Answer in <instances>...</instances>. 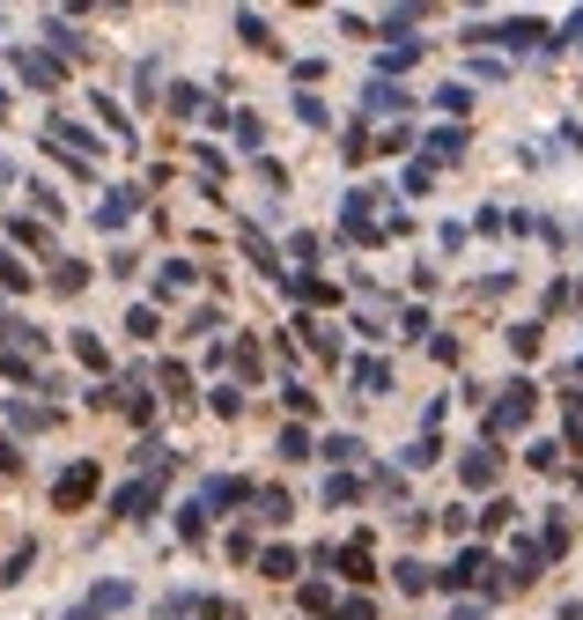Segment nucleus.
I'll return each instance as SVG.
<instances>
[{
	"label": "nucleus",
	"mask_w": 583,
	"mask_h": 620,
	"mask_svg": "<svg viewBox=\"0 0 583 620\" xmlns=\"http://www.w3.org/2000/svg\"><path fill=\"white\" fill-rule=\"evenodd\" d=\"M15 67H23V81H37V89H52V81H60V67H52L45 52H15Z\"/></svg>",
	"instance_id": "9"
},
{
	"label": "nucleus",
	"mask_w": 583,
	"mask_h": 620,
	"mask_svg": "<svg viewBox=\"0 0 583 620\" xmlns=\"http://www.w3.org/2000/svg\"><path fill=\"white\" fill-rule=\"evenodd\" d=\"M436 104H443V111H451V119H458L465 104H473V89H465V81H443V89H436Z\"/></svg>",
	"instance_id": "22"
},
{
	"label": "nucleus",
	"mask_w": 583,
	"mask_h": 620,
	"mask_svg": "<svg viewBox=\"0 0 583 620\" xmlns=\"http://www.w3.org/2000/svg\"><path fill=\"white\" fill-rule=\"evenodd\" d=\"M281 458H311V436H303V428H281Z\"/></svg>",
	"instance_id": "25"
},
{
	"label": "nucleus",
	"mask_w": 583,
	"mask_h": 620,
	"mask_svg": "<svg viewBox=\"0 0 583 620\" xmlns=\"http://www.w3.org/2000/svg\"><path fill=\"white\" fill-rule=\"evenodd\" d=\"M0 119H8V89H0Z\"/></svg>",
	"instance_id": "31"
},
{
	"label": "nucleus",
	"mask_w": 583,
	"mask_h": 620,
	"mask_svg": "<svg viewBox=\"0 0 583 620\" xmlns=\"http://www.w3.org/2000/svg\"><path fill=\"white\" fill-rule=\"evenodd\" d=\"M8 229H15V244H37V251H45V229L30 222V215H15V222H8Z\"/></svg>",
	"instance_id": "27"
},
{
	"label": "nucleus",
	"mask_w": 583,
	"mask_h": 620,
	"mask_svg": "<svg viewBox=\"0 0 583 620\" xmlns=\"http://www.w3.org/2000/svg\"><path fill=\"white\" fill-rule=\"evenodd\" d=\"M363 104H369V111H407L413 97L399 89V81H385V75H377V81H369V97H363Z\"/></svg>",
	"instance_id": "8"
},
{
	"label": "nucleus",
	"mask_w": 583,
	"mask_h": 620,
	"mask_svg": "<svg viewBox=\"0 0 583 620\" xmlns=\"http://www.w3.org/2000/svg\"><path fill=\"white\" fill-rule=\"evenodd\" d=\"M89 488H97V466H67L60 480H52V510H82Z\"/></svg>",
	"instance_id": "2"
},
{
	"label": "nucleus",
	"mask_w": 583,
	"mask_h": 620,
	"mask_svg": "<svg viewBox=\"0 0 583 620\" xmlns=\"http://www.w3.org/2000/svg\"><path fill=\"white\" fill-rule=\"evenodd\" d=\"M458 472H465V488H487V480H495V450H473Z\"/></svg>",
	"instance_id": "15"
},
{
	"label": "nucleus",
	"mask_w": 583,
	"mask_h": 620,
	"mask_svg": "<svg viewBox=\"0 0 583 620\" xmlns=\"http://www.w3.org/2000/svg\"><path fill=\"white\" fill-rule=\"evenodd\" d=\"M148 502H155V480H133L119 488V518H148Z\"/></svg>",
	"instance_id": "10"
},
{
	"label": "nucleus",
	"mask_w": 583,
	"mask_h": 620,
	"mask_svg": "<svg viewBox=\"0 0 583 620\" xmlns=\"http://www.w3.org/2000/svg\"><path fill=\"white\" fill-rule=\"evenodd\" d=\"M303 569V562H295L289 546H267V554H259V576H295Z\"/></svg>",
	"instance_id": "16"
},
{
	"label": "nucleus",
	"mask_w": 583,
	"mask_h": 620,
	"mask_svg": "<svg viewBox=\"0 0 583 620\" xmlns=\"http://www.w3.org/2000/svg\"><path fill=\"white\" fill-rule=\"evenodd\" d=\"M325 458H333V466H347V458H363V444H355V436H325Z\"/></svg>",
	"instance_id": "24"
},
{
	"label": "nucleus",
	"mask_w": 583,
	"mask_h": 620,
	"mask_svg": "<svg viewBox=\"0 0 583 620\" xmlns=\"http://www.w3.org/2000/svg\"><path fill=\"white\" fill-rule=\"evenodd\" d=\"M244 496H251L244 480H199V502H207V510H215V502H244Z\"/></svg>",
	"instance_id": "13"
},
{
	"label": "nucleus",
	"mask_w": 583,
	"mask_h": 620,
	"mask_svg": "<svg viewBox=\"0 0 583 620\" xmlns=\"http://www.w3.org/2000/svg\"><path fill=\"white\" fill-rule=\"evenodd\" d=\"M481 569H495V562H487L481 546H465L458 562H451V569H443V584H451V591H465V584H473V576H481Z\"/></svg>",
	"instance_id": "4"
},
{
	"label": "nucleus",
	"mask_w": 583,
	"mask_h": 620,
	"mask_svg": "<svg viewBox=\"0 0 583 620\" xmlns=\"http://www.w3.org/2000/svg\"><path fill=\"white\" fill-rule=\"evenodd\" d=\"M561 620H583V598H569V606H561Z\"/></svg>",
	"instance_id": "29"
},
{
	"label": "nucleus",
	"mask_w": 583,
	"mask_h": 620,
	"mask_svg": "<svg viewBox=\"0 0 583 620\" xmlns=\"http://www.w3.org/2000/svg\"><path fill=\"white\" fill-rule=\"evenodd\" d=\"M341 576H355V584H369V576H377V569H369V554H363V546H347V554H341Z\"/></svg>",
	"instance_id": "23"
},
{
	"label": "nucleus",
	"mask_w": 583,
	"mask_h": 620,
	"mask_svg": "<svg viewBox=\"0 0 583 620\" xmlns=\"http://www.w3.org/2000/svg\"><path fill=\"white\" fill-rule=\"evenodd\" d=\"M133 215H141V193H133V185H119V193H104V215H97V222L104 229H126Z\"/></svg>",
	"instance_id": "3"
},
{
	"label": "nucleus",
	"mask_w": 583,
	"mask_h": 620,
	"mask_svg": "<svg viewBox=\"0 0 583 620\" xmlns=\"http://www.w3.org/2000/svg\"><path fill=\"white\" fill-rule=\"evenodd\" d=\"M399 591H429V569H421V562H399Z\"/></svg>",
	"instance_id": "26"
},
{
	"label": "nucleus",
	"mask_w": 583,
	"mask_h": 620,
	"mask_svg": "<svg viewBox=\"0 0 583 620\" xmlns=\"http://www.w3.org/2000/svg\"><path fill=\"white\" fill-rule=\"evenodd\" d=\"M30 281H37V273H30L15 251H0V289H30Z\"/></svg>",
	"instance_id": "18"
},
{
	"label": "nucleus",
	"mask_w": 583,
	"mask_h": 620,
	"mask_svg": "<svg viewBox=\"0 0 583 620\" xmlns=\"http://www.w3.org/2000/svg\"><path fill=\"white\" fill-rule=\"evenodd\" d=\"M177 532H185V540H207V502H185V510H177Z\"/></svg>",
	"instance_id": "19"
},
{
	"label": "nucleus",
	"mask_w": 583,
	"mask_h": 620,
	"mask_svg": "<svg viewBox=\"0 0 583 620\" xmlns=\"http://www.w3.org/2000/svg\"><path fill=\"white\" fill-rule=\"evenodd\" d=\"M473 37H503V45H539L547 30H539L532 15H517V23H503V30H473Z\"/></svg>",
	"instance_id": "6"
},
{
	"label": "nucleus",
	"mask_w": 583,
	"mask_h": 620,
	"mask_svg": "<svg viewBox=\"0 0 583 620\" xmlns=\"http://www.w3.org/2000/svg\"><path fill=\"white\" fill-rule=\"evenodd\" d=\"M126 598H133V591H126V584H104V591L89 598V606H82V613H89V620H97V613H119Z\"/></svg>",
	"instance_id": "17"
},
{
	"label": "nucleus",
	"mask_w": 583,
	"mask_h": 620,
	"mask_svg": "<svg viewBox=\"0 0 583 620\" xmlns=\"http://www.w3.org/2000/svg\"><path fill=\"white\" fill-rule=\"evenodd\" d=\"M251 502H259V518H267V524H289V518H295L281 488H259V496H251Z\"/></svg>",
	"instance_id": "14"
},
{
	"label": "nucleus",
	"mask_w": 583,
	"mask_h": 620,
	"mask_svg": "<svg viewBox=\"0 0 583 620\" xmlns=\"http://www.w3.org/2000/svg\"><path fill=\"white\" fill-rule=\"evenodd\" d=\"M8 414H15V428H52V422H60V414H52V406H23V399H15V406H8Z\"/></svg>",
	"instance_id": "20"
},
{
	"label": "nucleus",
	"mask_w": 583,
	"mask_h": 620,
	"mask_svg": "<svg viewBox=\"0 0 583 620\" xmlns=\"http://www.w3.org/2000/svg\"><path fill=\"white\" fill-rule=\"evenodd\" d=\"M569 37H576V45H583V8H576V15H569Z\"/></svg>",
	"instance_id": "30"
},
{
	"label": "nucleus",
	"mask_w": 583,
	"mask_h": 620,
	"mask_svg": "<svg viewBox=\"0 0 583 620\" xmlns=\"http://www.w3.org/2000/svg\"><path fill=\"white\" fill-rule=\"evenodd\" d=\"M525 422H532V384L517 377L510 392H503V406L487 414V436H503V428H525Z\"/></svg>",
	"instance_id": "1"
},
{
	"label": "nucleus",
	"mask_w": 583,
	"mask_h": 620,
	"mask_svg": "<svg viewBox=\"0 0 583 620\" xmlns=\"http://www.w3.org/2000/svg\"><path fill=\"white\" fill-rule=\"evenodd\" d=\"M421 155H429V163H458L465 133H458V126H443V133H429V149H421Z\"/></svg>",
	"instance_id": "7"
},
{
	"label": "nucleus",
	"mask_w": 583,
	"mask_h": 620,
	"mask_svg": "<svg viewBox=\"0 0 583 620\" xmlns=\"http://www.w3.org/2000/svg\"><path fill=\"white\" fill-rule=\"evenodd\" d=\"M52 289H60V296H82V289H89V267L60 259V267H52Z\"/></svg>",
	"instance_id": "12"
},
{
	"label": "nucleus",
	"mask_w": 583,
	"mask_h": 620,
	"mask_svg": "<svg viewBox=\"0 0 583 620\" xmlns=\"http://www.w3.org/2000/svg\"><path fill=\"white\" fill-rule=\"evenodd\" d=\"M341 620H377V606H369V598H347V606H341Z\"/></svg>",
	"instance_id": "28"
},
{
	"label": "nucleus",
	"mask_w": 583,
	"mask_h": 620,
	"mask_svg": "<svg viewBox=\"0 0 583 620\" xmlns=\"http://www.w3.org/2000/svg\"><path fill=\"white\" fill-rule=\"evenodd\" d=\"M355 392H363V399L391 392V370H385V362H377V355H363V362H355Z\"/></svg>",
	"instance_id": "5"
},
{
	"label": "nucleus",
	"mask_w": 583,
	"mask_h": 620,
	"mask_svg": "<svg viewBox=\"0 0 583 620\" xmlns=\"http://www.w3.org/2000/svg\"><path fill=\"white\" fill-rule=\"evenodd\" d=\"M45 37H52V52H67V59H82V52H89V37H82L74 23H45Z\"/></svg>",
	"instance_id": "11"
},
{
	"label": "nucleus",
	"mask_w": 583,
	"mask_h": 620,
	"mask_svg": "<svg viewBox=\"0 0 583 620\" xmlns=\"http://www.w3.org/2000/svg\"><path fill=\"white\" fill-rule=\"evenodd\" d=\"M237 30H244V45H259V52L273 45V37H267V15H251V8H244V15H237Z\"/></svg>",
	"instance_id": "21"
}]
</instances>
